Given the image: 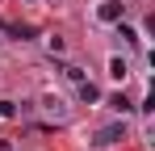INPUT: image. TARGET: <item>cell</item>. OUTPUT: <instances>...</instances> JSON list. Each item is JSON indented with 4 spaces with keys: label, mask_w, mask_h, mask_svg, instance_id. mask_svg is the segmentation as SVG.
I'll return each mask as SVG.
<instances>
[{
    "label": "cell",
    "mask_w": 155,
    "mask_h": 151,
    "mask_svg": "<svg viewBox=\"0 0 155 151\" xmlns=\"http://www.w3.org/2000/svg\"><path fill=\"white\" fill-rule=\"evenodd\" d=\"M97 13H101V21L117 25V21H122V13H126V4H122V0H105L101 8H97Z\"/></svg>",
    "instance_id": "1"
},
{
    "label": "cell",
    "mask_w": 155,
    "mask_h": 151,
    "mask_svg": "<svg viewBox=\"0 0 155 151\" xmlns=\"http://www.w3.org/2000/svg\"><path fill=\"white\" fill-rule=\"evenodd\" d=\"M117 38H126V42H138V34H134L130 25H122V21H117Z\"/></svg>",
    "instance_id": "7"
},
{
    "label": "cell",
    "mask_w": 155,
    "mask_h": 151,
    "mask_svg": "<svg viewBox=\"0 0 155 151\" xmlns=\"http://www.w3.org/2000/svg\"><path fill=\"white\" fill-rule=\"evenodd\" d=\"M109 76H113V80H126V63H122V59H109Z\"/></svg>",
    "instance_id": "5"
},
{
    "label": "cell",
    "mask_w": 155,
    "mask_h": 151,
    "mask_svg": "<svg viewBox=\"0 0 155 151\" xmlns=\"http://www.w3.org/2000/svg\"><path fill=\"white\" fill-rule=\"evenodd\" d=\"M0 118H17V101H0Z\"/></svg>",
    "instance_id": "6"
},
{
    "label": "cell",
    "mask_w": 155,
    "mask_h": 151,
    "mask_svg": "<svg viewBox=\"0 0 155 151\" xmlns=\"http://www.w3.org/2000/svg\"><path fill=\"white\" fill-rule=\"evenodd\" d=\"M80 101H84V105H92V101H101V88H97L92 80H80Z\"/></svg>",
    "instance_id": "3"
},
{
    "label": "cell",
    "mask_w": 155,
    "mask_h": 151,
    "mask_svg": "<svg viewBox=\"0 0 155 151\" xmlns=\"http://www.w3.org/2000/svg\"><path fill=\"white\" fill-rule=\"evenodd\" d=\"M117 139H126V126L117 122V126H105L101 134H97V143H101V147H109V143H117Z\"/></svg>",
    "instance_id": "2"
},
{
    "label": "cell",
    "mask_w": 155,
    "mask_h": 151,
    "mask_svg": "<svg viewBox=\"0 0 155 151\" xmlns=\"http://www.w3.org/2000/svg\"><path fill=\"white\" fill-rule=\"evenodd\" d=\"M109 109H117V113H130V109H134V105H130V101L122 97V92H117V97H109Z\"/></svg>",
    "instance_id": "4"
}]
</instances>
